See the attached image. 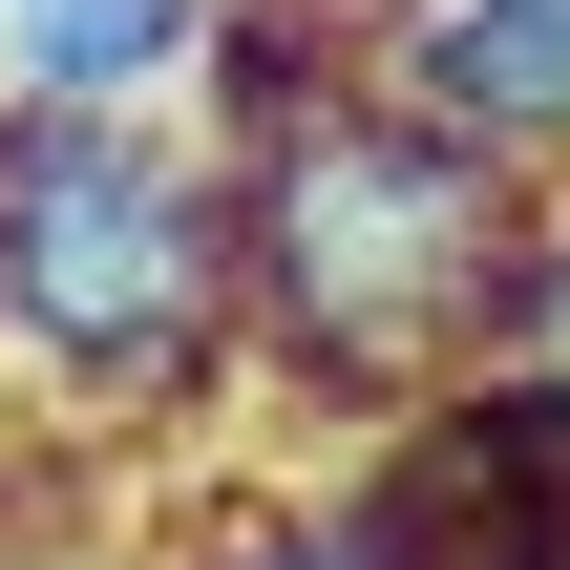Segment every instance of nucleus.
Listing matches in <instances>:
<instances>
[{"label":"nucleus","instance_id":"nucleus-1","mask_svg":"<svg viewBox=\"0 0 570 570\" xmlns=\"http://www.w3.org/2000/svg\"><path fill=\"white\" fill-rule=\"evenodd\" d=\"M529 233L550 190L487 169L465 127H423L402 85L296 106L275 148H233V275H254V381L317 444H402L465 381H508L529 317Z\"/></svg>","mask_w":570,"mask_h":570},{"label":"nucleus","instance_id":"nucleus-2","mask_svg":"<svg viewBox=\"0 0 570 570\" xmlns=\"http://www.w3.org/2000/svg\"><path fill=\"white\" fill-rule=\"evenodd\" d=\"M0 338L85 444H148L254 381L233 148L190 106H0Z\"/></svg>","mask_w":570,"mask_h":570},{"label":"nucleus","instance_id":"nucleus-3","mask_svg":"<svg viewBox=\"0 0 570 570\" xmlns=\"http://www.w3.org/2000/svg\"><path fill=\"white\" fill-rule=\"evenodd\" d=\"M381 85L423 127H465L487 169L570 190V0H402L381 21Z\"/></svg>","mask_w":570,"mask_h":570},{"label":"nucleus","instance_id":"nucleus-4","mask_svg":"<svg viewBox=\"0 0 570 570\" xmlns=\"http://www.w3.org/2000/svg\"><path fill=\"white\" fill-rule=\"evenodd\" d=\"M212 0H0V106H190Z\"/></svg>","mask_w":570,"mask_h":570},{"label":"nucleus","instance_id":"nucleus-5","mask_svg":"<svg viewBox=\"0 0 570 570\" xmlns=\"http://www.w3.org/2000/svg\"><path fill=\"white\" fill-rule=\"evenodd\" d=\"M190 570H423V550H402L360 487H296V508H233V529H212Z\"/></svg>","mask_w":570,"mask_h":570},{"label":"nucleus","instance_id":"nucleus-6","mask_svg":"<svg viewBox=\"0 0 570 570\" xmlns=\"http://www.w3.org/2000/svg\"><path fill=\"white\" fill-rule=\"evenodd\" d=\"M508 381H529V402H570V190H550V233H529V317H508Z\"/></svg>","mask_w":570,"mask_h":570},{"label":"nucleus","instance_id":"nucleus-7","mask_svg":"<svg viewBox=\"0 0 570 570\" xmlns=\"http://www.w3.org/2000/svg\"><path fill=\"white\" fill-rule=\"evenodd\" d=\"M0 381H21V338H0Z\"/></svg>","mask_w":570,"mask_h":570}]
</instances>
